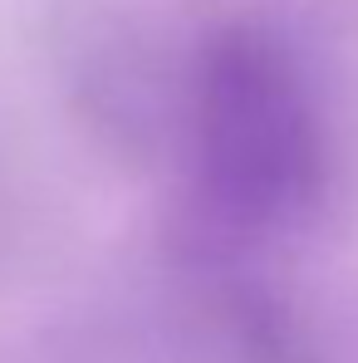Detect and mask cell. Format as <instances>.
Instances as JSON below:
<instances>
[{
  "mask_svg": "<svg viewBox=\"0 0 358 363\" xmlns=\"http://www.w3.org/2000/svg\"><path fill=\"white\" fill-rule=\"evenodd\" d=\"M206 167L226 206L280 216L314 182V128L285 64L270 50L236 45L206 74Z\"/></svg>",
  "mask_w": 358,
  "mask_h": 363,
  "instance_id": "1",
  "label": "cell"
}]
</instances>
